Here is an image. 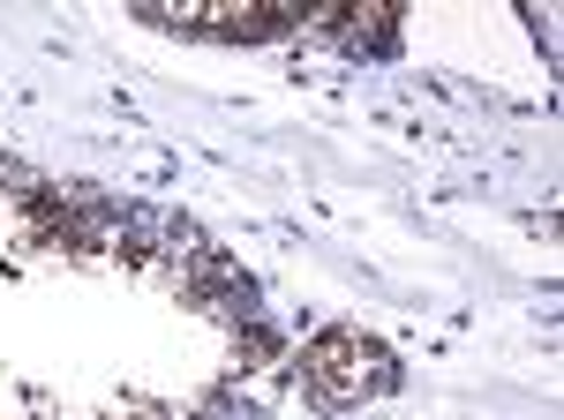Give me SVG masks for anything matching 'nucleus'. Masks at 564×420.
I'll return each instance as SVG.
<instances>
[{
	"instance_id": "f257e3e1",
	"label": "nucleus",
	"mask_w": 564,
	"mask_h": 420,
	"mask_svg": "<svg viewBox=\"0 0 564 420\" xmlns=\"http://www.w3.org/2000/svg\"><path fill=\"white\" fill-rule=\"evenodd\" d=\"M294 361H302V390L324 406V413H354V406L399 390V361L361 331H316Z\"/></svg>"
},
{
	"instance_id": "f03ea898",
	"label": "nucleus",
	"mask_w": 564,
	"mask_h": 420,
	"mask_svg": "<svg viewBox=\"0 0 564 420\" xmlns=\"http://www.w3.org/2000/svg\"><path fill=\"white\" fill-rule=\"evenodd\" d=\"M151 23H166V31H181V38H279V31H302V15L294 8H218V15H204V8H143Z\"/></svg>"
},
{
	"instance_id": "7ed1b4c3",
	"label": "nucleus",
	"mask_w": 564,
	"mask_h": 420,
	"mask_svg": "<svg viewBox=\"0 0 564 420\" xmlns=\"http://www.w3.org/2000/svg\"><path fill=\"white\" fill-rule=\"evenodd\" d=\"M302 31H324V38H339L347 53H377V60H391L399 15H391V8H347V15H302Z\"/></svg>"
},
{
	"instance_id": "20e7f679",
	"label": "nucleus",
	"mask_w": 564,
	"mask_h": 420,
	"mask_svg": "<svg viewBox=\"0 0 564 420\" xmlns=\"http://www.w3.org/2000/svg\"><path fill=\"white\" fill-rule=\"evenodd\" d=\"M174 420H257L241 398H226V390H212V398H196L188 413H174Z\"/></svg>"
}]
</instances>
